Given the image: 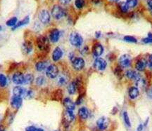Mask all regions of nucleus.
Masks as SVG:
<instances>
[{
    "mask_svg": "<svg viewBox=\"0 0 152 131\" xmlns=\"http://www.w3.org/2000/svg\"><path fill=\"white\" fill-rule=\"evenodd\" d=\"M36 44L40 51H46L49 48V41L48 38L45 36H40L37 38Z\"/></svg>",
    "mask_w": 152,
    "mask_h": 131,
    "instance_id": "1",
    "label": "nucleus"
},
{
    "mask_svg": "<svg viewBox=\"0 0 152 131\" xmlns=\"http://www.w3.org/2000/svg\"><path fill=\"white\" fill-rule=\"evenodd\" d=\"M69 41H70V43L73 46L76 47H80L83 43V38L82 37V36L79 33L73 32L70 34Z\"/></svg>",
    "mask_w": 152,
    "mask_h": 131,
    "instance_id": "2",
    "label": "nucleus"
},
{
    "mask_svg": "<svg viewBox=\"0 0 152 131\" xmlns=\"http://www.w3.org/2000/svg\"><path fill=\"white\" fill-rule=\"evenodd\" d=\"M52 15L55 19L59 20L65 16V11L58 5H55L52 9Z\"/></svg>",
    "mask_w": 152,
    "mask_h": 131,
    "instance_id": "3",
    "label": "nucleus"
},
{
    "mask_svg": "<svg viewBox=\"0 0 152 131\" xmlns=\"http://www.w3.org/2000/svg\"><path fill=\"white\" fill-rule=\"evenodd\" d=\"M46 75L50 79H55L58 75V69L56 65H50L46 70Z\"/></svg>",
    "mask_w": 152,
    "mask_h": 131,
    "instance_id": "4",
    "label": "nucleus"
},
{
    "mask_svg": "<svg viewBox=\"0 0 152 131\" xmlns=\"http://www.w3.org/2000/svg\"><path fill=\"white\" fill-rule=\"evenodd\" d=\"M107 66V61L102 58H97L94 62V67L95 70L99 71V72H103L106 70Z\"/></svg>",
    "mask_w": 152,
    "mask_h": 131,
    "instance_id": "5",
    "label": "nucleus"
},
{
    "mask_svg": "<svg viewBox=\"0 0 152 131\" xmlns=\"http://www.w3.org/2000/svg\"><path fill=\"white\" fill-rule=\"evenodd\" d=\"M118 63L122 68H128L131 64V57L128 54H124L119 58Z\"/></svg>",
    "mask_w": 152,
    "mask_h": 131,
    "instance_id": "6",
    "label": "nucleus"
},
{
    "mask_svg": "<svg viewBox=\"0 0 152 131\" xmlns=\"http://www.w3.org/2000/svg\"><path fill=\"white\" fill-rule=\"evenodd\" d=\"M75 119V114L73 111L66 110L63 115V121L64 125H68Z\"/></svg>",
    "mask_w": 152,
    "mask_h": 131,
    "instance_id": "7",
    "label": "nucleus"
},
{
    "mask_svg": "<svg viewBox=\"0 0 152 131\" xmlns=\"http://www.w3.org/2000/svg\"><path fill=\"white\" fill-rule=\"evenodd\" d=\"M73 68L76 71H80L85 67V62L82 58H75L72 61Z\"/></svg>",
    "mask_w": 152,
    "mask_h": 131,
    "instance_id": "8",
    "label": "nucleus"
},
{
    "mask_svg": "<svg viewBox=\"0 0 152 131\" xmlns=\"http://www.w3.org/2000/svg\"><path fill=\"white\" fill-rule=\"evenodd\" d=\"M24 79H25V75L21 72H17L14 74L12 76V81L15 84L17 85H21L24 84Z\"/></svg>",
    "mask_w": 152,
    "mask_h": 131,
    "instance_id": "9",
    "label": "nucleus"
},
{
    "mask_svg": "<svg viewBox=\"0 0 152 131\" xmlns=\"http://www.w3.org/2000/svg\"><path fill=\"white\" fill-rule=\"evenodd\" d=\"M109 123V119L107 118L101 117L97 121V126L100 130H104L108 128Z\"/></svg>",
    "mask_w": 152,
    "mask_h": 131,
    "instance_id": "10",
    "label": "nucleus"
},
{
    "mask_svg": "<svg viewBox=\"0 0 152 131\" xmlns=\"http://www.w3.org/2000/svg\"><path fill=\"white\" fill-rule=\"evenodd\" d=\"M22 104H23V99L21 97L13 96L11 99V106L14 110H18L21 107Z\"/></svg>",
    "mask_w": 152,
    "mask_h": 131,
    "instance_id": "11",
    "label": "nucleus"
},
{
    "mask_svg": "<svg viewBox=\"0 0 152 131\" xmlns=\"http://www.w3.org/2000/svg\"><path fill=\"white\" fill-rule=\"evenodd\" d=\"M104 46L99 43H96L92 47V53L95 57L99 58L104 53Z\"/></svg>",
    "mask_w": 152,
    "mask_h": 131,
    "instance_id": "12",
    "label": "nucleus"
},
{
    "mask_svg": "<svg viewBox=\"0 0 152 131\" xmlns=\"http://www.w3.org/2000/svg\"><path fill=\"white\" fill-rule=\"evenodd\" d=\"M40 21L43 23V24H47L50 21V14L48 11L43 10L41 11L39 14Z\"/></svg>",
    "mask_w": 152,
    "mask_h": 131,
    "instance_id": "13",
    "label": "nucleus"
},
{
    "mask_svg": "<svg viewBox=\"0 0 152 131\" xmlns=\"http://www.w3.org/2000/svg\"><path fill=\"white\" fill-rule=\"evenodd\" d=\"M146 66H147V61L143 59V58L138 60L135 63V69L140 72H142L145 70Z\"/></svg>",
    "mask_w": 152,
    "mask_h": 131,
    "instance_id": "14",
    "label": "nucleus"
},
{
    "mask_svg": "<svg viewBox=\"0 0 152 131\" xmlns=\"http://www.w3.org/2000/svg\"><path fill=\"white\" fill-rule=\"evenodd\" d=\"M49 39L52 43H56L59 40L60 32L57 29H54L49 33Z\"/></svg>",
    "mask_w": 152,
    "mask_h": 131,
    "instance_id": "15",
    "label": "nucleus"
},
{
    "mask_svg": "<svg viewBox=\"0 0 152 131\" xmlns=\"http://www.w3.org/2000/svg\"><path fill=\"white\" fill-rule=\"evenodd\" d=\"M63 54V53L62 49L60 47H56L52 53V60L55 62L58 61L62 58Z\"/></svg>",
    "mask_w": 152,
    "mask_h": 131,
    "instance_id": "16",
    "label": "nucleus"
},
{
    "mask_svg": "<svg viewBox=\"0 0 152 131\" xmlns=\"http://www.w3.org/2000/svg\"><path fill=\"white\" fill-rule=\"evenodd\" d=\"M63 104L67 110L73 111L75 110V108H76V104L73 103V102L71 100V98H64L63 100Z\"/></svg>",
    "mask_w": 152,
    "mask_h": 131,
    "instance_id": "17",
    "label": "nucleus"
},
{
    "mask_svg": "<svg viewBox=\"0 0 152 131\" xmlns=\"http://www.w3.org/2000/svg\"><path fill=\"white\" fill-rule=\"evenodd\" d=\"M125 75L128 79L134 80L135 82H137V81H139L141 79V76L140 74L137 73V72L133 70H128L125 72Z\"/></svg>",
    "mask_w": 152,
    "mask_h": 131,
    "instance_id": "18",
    "label": "nucleus"
},
{
    "mask_svg": "<svg viewBox=\"0 0 152 131\" xmlns=\"http://www.w3.org/2000/svg\"><path fill=\"white\" fill-rule=\"evenodd\" d=\"M139 95H140V90L137 87L133 86L130 88L129 91H128V95H129V98L132 100H135L138 97Z\"/></svg>",
    "mask_w": 152,
    "mask_h": 131,
    "instance_id": "19",
    "label": "nucleus"
},
{
    "mask_svg": "<svg viewBox=\"0 0 152 131\" xmlns=\"http://www.w3.org/2000/svg\"><path fill=\"white\" fill-rule=\"evenodd\" d=\"M22 50L25 54H30L33 50V46L30 41H25L22 44Z\"/></svg>",
    "mask_w": 152,
    "mask_h": 131,
    "instance_id": "20",
    "label": "nucleus"
},
{
    "mask_svg": "<svg viewBox=\"0 0 152 131\" xmlns=\"http://www.w3.org/2000/svg\"><path fill=\"white\" fill-rule=\"evenodd\" d=\"M78 116L82 120H86L89 116V112L88 109L85 107H82L78 110Z\"/></svg>",
    "mask_w": 152,
    "mask_h": 131,
    "instance_id": "21",
    "label": "nucleus"
},
{
    "mask_svg": "<svg viewBox=\"0 0 152 131\" xmlns=\"http://www.w3.org/2000/svg\"><path fill=\"white\" fill-rule=\"evenodd\" d=\"M26 90L24 88L21 86H16L15 88L13 89V93L14 96H17V97H23L25 96Z\"/></svg>",
    "mask_w": 152,
    "mask_h": 131,
    "instance_id": "22",
    "label": "nucleus"
},
{
    "mask_svg": "<svg viewBox=\"0 0 152 131\" xmlns=\"http://www.w3.org/2000/svg\"><path fill=\"white\" fill-rule=\"evenodd\" d=\"M47 67H48V63L45 61H40L35 65V69L37 72H43V70H47Z\"/></svg>",
    "mask_w": 152,
    "mask_h": 131,
    "instance_id": "23",
    "label": "nucleus"
},
{
    "mask_svg": "<svg viewBox=\"0 0 152 131\" xmlns=\"http://www.w3.org/2000/svg\"><path fill=\"white\" fill-rule=\"evenodd\" d=\"M29 21H30V19H29L28 16H26V17L24 18V19L22 20V21L18 22L17 24H16L15 26L13 28V30H15V29H16V28H20V27L23 26V25L28 24Z\"/></svg>",
    "mask_w": 152,
    "mask_h": 131,
    "instance_id": "24",
    "label": "nucleus"
},
{
    "mask_svg": "<svg viewBox=\"0 0 152 131\" xmlns=\"http://www.w3.org/2000/svg\"><path fill=\"white\" fill-rule=\"evenodd\" d=\"M118 8L121 12L126 13L128 11V9H129L130 7L128 6L127 3L124 2V1H121V2L118 4Z\"/></svg>",
    "mask_w": 152,
    "mask_h": 131,
    "instance_id": "25",
    "label": "nucleus"
},
{
    "mask_svg": "<svg viewBox=\"0 0 152 131\" xmlns=\"http://www.w3.org/2000/svg\"><path fill=\"white\" fill-rule=\"evenodd\" d=\"M76 90H77V88H76V83H75L74 81H73V82H71L70 84L68 85V92L69 93V94L73 95L76 93Z\"/></svg>",
    "mask_w": 152,
    "mask_h": 131,
    "instance_id": "26",
    "label": "nucleus"
},
{
    "mask_svg": "<svg viewBox=\"0 0 152 131\" xmlns=\"http://www.w3.org/2000/svg\"><path fill=\"white\" fill-rule=\"evenodd\" d=\"M57 83L59 85H64L67 83V78L64 75H59L57 76Z\"/></svg>",
    "mask_w": 152,
    "mask_h": 131,
    "instance_id": "27",
    "label": "nucleus"
},
{
    "mask_svg": "<svg viewBox=\"0 0 152 131\" xmlns=\"http://www.w3.org/2000/svg\"><path fill=\"white\" fill-rule=\"evenodd\" d=\"M7 84V78L4 74H0V87L4 88Z\"/></svg>",
    "mask_w": 152,
    "mask_h": 131,
    "instance_id": "28",
    "label": "nucleus"
},
{
    "mask_svg": "<svg viewBox=\"0 0 152 131\" xmlns=\"http://www.w3.org/2000/svg\"><path fill=\"white\" fill-rule=\"evenodd\" d=\"M17 21H18L17 18L13 17V18H12V19H10L6 21V24L7 26L13 27V28H14V27L15 26L16 24H17Z\"/></svg>",
    "mask_w": 152,
    "mask_h": 131,
    "instance_id": "29",
    "label": "nucleus"
},
{
    "mask_svg": "<svg viewBox=\"0 0 152 131\" xmlns=\"http://www.w3.org/2000/svg\"><path fill=\"white\" fill-rule=\"evenodd\" d=\"M33 75L31 74H27L25 75V79H24V84H30L33 81Z\"/></svg>",
    "mask_w": 152,
    "mask_h": 131,
    "instance_id": "30",
    "label": "nucleus"
},
{
    "mask_svg": "<svg viewBox=\"0 0 152 131\" xmlns=\"http://www.w3.org/2000/svg\"><path fill=\"white\" fill-rule=\"evenodd\" d=\"M124 41H127L128 43H137V40L135 37L133 36H125L123 38Z\"/></svg>",
    "mask_w": 152,
    "mask_h": 131,
    "instance_id": "31",
    "label": "nucleus"
},
{
    "mask_svg": "<svg viewBox=\"0 0 152 131\" xmlns=\"http://www.w3.org/2000/svg\"><path fill=\"white\" fill-rule=\"evenodd\" d=\"M123 120L125 124L127 125V126L131 127V123H130V121L129 116H128V114L127 113V112H123Z\"/></svg>",
    "mask_w": 152,
    "mask_h": 131,
    "instance_id": "32",
    "label": "nucleus"
},
{
    "mask_svg": "<svg viewBox=\"0 0 152 131\" xmlns=\"http://www.w3.org/2000/svg\"><path fill=\"white\" fill-rule=\"evenodd\" d=\"M62 98V91L61 90H57L53 93V98L54 100H60Z\"/></svg>",
    "mask_w": 152,
    "mask_h": 131,
    "instance_id": "33",
    "label": "nucleus"
},
{
    "mask_svg": "<svg viewBox=\"0 0 152 131\" xmlns=\"http://www.w3.org/2000/svg\"><path fill=\"white\" fill-rule=\"evenodd\" d=\"M75 4H76L77 8L80 9H82V7L85 6V0H76Z\"/></svg>",
    "mask_w": 152,
    "mask_h": 131,
    "instance_id": "34",
    "label": "nucleus"
},
{
    "mask_svg": "<svg viewBox=\"0 0 152 131\" xmlns=\"http://www.w3.org/2000/svg\"><path fill=\"white\" fill-rule=\"evenodd\" d=\"M126 3L130 8H134L137 4V0H127Z\"/></svg>",
    "mask_w": 152,
    "mask_h": 131,
    "instance_id": "35",
    "label": "nucleus"
},
{
    "mask_svg": "<svg viewBox=\"0 0 152 131\" xmlns=\"http://www.w3.org/2000/svg\"><path fill=\"white\" fill-rule=\"evenodd\" d=\"M142 41L144 43H152V34L149 33L148 34V37L144 38L142 39Z\"/></svg>",
    "mask_w": 152,
    "mask_h": 131,
    "instance_id": "36",
    "label": "nucleus"
},
{
    "mask_svg": "<svg viewBox=\"0 0 152 131\" xmlns=\"http://www.w3.org/2000/svg\"><path fill=\"white\" fill-rule=\"evenodd\" d=\"M45 78H44L43 76H38V77L36 79L35 82H36L37 85H43L44 83H45Z\"/></svg>",
    "mask_w": 152,
    "mask_h": 131,
    "instance_id": "37",
    "label": "nucleus"
},
{
    "mask_svg": "<svg viewBox=\"0 0 152 131\" xmlns=\"http://www.w3.org/2000/svg\"><path fill=\"white\" fill-rule=\"evenodd\" d=\"M37 128L33 126V125H30V126H27L25 128V131H36Z\"/></svg>",
    "mask_w": 152,
    "mask_h": 131,
    "instance_id": "38",
    "label": "nucleus"
},
{
    "mask_svg": "<svg viewBox=\"0 0 152 131\" xmlns=\"http://www.w3.org/2000/svg\"><path fill=\"white\" fill-rule=\"evenodd\" d=\"M147 65L150 67V68L152 69V54L151 55H150L149 56V58H148Z\"/></svg>",
    "mask_w": 152,
    "mask_h": 131,
    "instance_id": "39",
    "label": "nucleus"
},
{
    "mask_svg": "<svg viewBox=\"0 0 152 131\" xmlns=\"http://www.w3.org/2000/svg\"><path fill=\"white\" fill-rule=\"evenodd\" d=\"M147 96L149 97L150 99H152V87L150 88L147 91Z\"/></svg>",
    "mask_w": 152,
    "mask_h": 131,
    "instance_id": "40",
    "label": "nucleus"
},
{
    "mask_svg": "<svg viewBox=\"0 0 152 131\" xmlns=\"http://www.w3.org/2000/svg\"><path fill=\"white\" fill-rule=\"evenodd\" d=\"M146 2H147L148 6H149L150 9H151V12H152V0H147V1H146Z\"/></svg>",
    "mask_w": 152,
    "mask_h": 131,
    "instance_id": "41",
    "label": "nucleus"
},
{
    "mask_svg": "<svg viewBox=\"0 0 152 131\" xmlns=\"http://www.w3.org/2000/svg\"><path fill=\"white\" fill-rule=\"evenodd\" d=\"M71 0H60V1L63 4H68V3L71 2Z\"/></svg>",
    "mask_w": 152,
    "mask_h": 131,
    "instance_id": "42",
    "label": "nucleus"
},
{
    "mask_svg": "<svg viewBox=\"0 0 152 131\" xmlns=\"http://www.w3.org/2000/svg\"><path fill=\"white\" fill-rule=\"evenodd\" d=\"M101 36H102V33H101V32L99 31H98V32H96V33H95V37L96 38H100Z\"/></svg>",
    "mask_w": 152,
    "mask_h": 131,
    "instance_id": "43",
    "label": "nucleus"
},
{
    "mask_svg": "<svg viewBox=\"0 0 152 131\" xmlns=\"http://www.w3.org/2000/svg\"><path fill=\"white\" fill-rule=\"evenodd\" d=\"M143 128H144V125L140 124L138 125V127H137V130H138V131H142V130H143Z\"/></svg>",
    "mask_w": 152,
    "mask_h": 131,
    "instance_id": "44",
    "label": "nucleus"
},
{
    "mask_svg": "<svg viewBox=\"0 0 152 131\" xmlns=\"http://www.w3.org/2000/svg\"><path fill=\"white\" fill-rule=\"evenodd\" d=\"M91 1H92V2L94 4H99L101 1H102V0H91Z\"/></svg>",
    "mask_w": 152,
    "mask_h": 131,
    "instance_id": "45",
    "label": "nucleus"
},
{
    "mask_svg": "<svg viewBox=\"0 0 152 131\" xmlns=\"http://www.w3.org/2000/svg\"><path fill=\"white\" fill-rule=\"evenodd\" d=\"M0 131H5V128L4 127V125H0Z\"/></svg>",
    "mask_w": 152,
    "mask_h": 131,
    "instance_id": "46",
    "label": "nucleus"
},
{
    "mask_svg": "<svg viewBox=\"0 0 152 131\" xmlns=\"http://www.w3.org/2000/svg\"><path fill=\"white\" fill-rule=\"evenodd\" d=\"M36 131H45V130H44L43 128H37V130H36Z\"/></svg>",
    "mask_w": 152,
    "mask_h": 131,
    "instance_id": "47",
    "label": "nucleus"
},
{
    "mask_svg": "<svg viewBox=\"0 0 152 131\" xmlns=\"http://www.w3.org/2000/svg\"><path fill=\"white\" fill-rule=\"evenodd\" d=\"M112 1H114V2H117V1H118L119 0H111Z\"/></svg>",
    "mask_w": 152,
    "mask_h": 131,
    "instance_id": "48",
    "label": "nucleus"
},
{
    "mask_svg": "<svg viewBox=\"0 0 152 131\" xmlns=\"http://www.w3.org/2000/svg\"><path fill=\"white\" fill-rule=\"evenodd\" d=\"M1 27L0 26V31H1Z\"/></svg>",
    "mask_w": 152,
    "mask_h": 131,
    "instance_id": "49",
    "label": "nucleus"
},
{
    "mask_svg": "<svg viewBox=\"0 0 152 131\" xmlns=\"http://www.w3.org/2000/svg\"><path fill=\"white\" fill-rule=\"evenodd\" d=\"M54 131H58V130H54Z\"/></svg>",
    "mask_w": 152,
    "mask_h": 131,
    "instance_id": "50",
    "label": "nucleus"
}]
</instances>
